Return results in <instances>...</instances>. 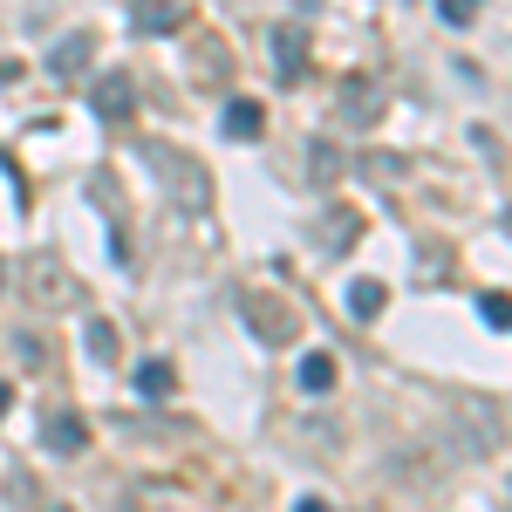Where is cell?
<instances>
[{"instance_id":"obj_1","label":"cell","mask_w":512,"mask_h":512,"mask_svg":"<svg viewBox=\"0 0 512 512\" xmlns=\"http://www.w3.org/2000/svg\"><path fill=\"white\" fill-rule=\"evenodd\" d=\"M151 164H158V178H164V192H171V198H185L192 212L212 205V178H205V164H198L192 151H151Z\"/></svg>"},{"instance_id":"obj_2","label":"cell","mask_w":512,"mask_h":512,"mask_svg":"<svg viewBox=\"0 0 512 512\" xmlns=\"http://www.w3.org/2000/svg\"><path fill=\"white\" fill-rule=\"evenodd\" d=\"M239 308H246V321H253V335H260L267 349H287V342L301 335V315H294V308H287L280 294H246Z\"/></svg>"},{"instance_id":"obj_3","label":"cell","mask_w":512,"mask_h":512,"mask_svg":"<svg viewBox=\"0 0 512 512\" xmlns=\"http://www.w3.org/2000/svg\"><path fill=\"white\" fill-rule=\"evenodd\" d=\"M335 110H342L349 130H369V123L383 117V82H376V76H349V82H342V96H335Z\"/></svg>"},{"instance_id":"obj_4","label":"cell","mask_w":512,"mask_h":512,"mask_svg":"<svg viewBox=\"0 0 512 512\" xmlns=\"http://www.w3.org/2000/svg\"><path fill=\"white\" fill-rule=\"evenodd\" d=\"M41 444H48V451H62V458L89 451V417H82V410H62V403H55V410L41 417Z\"/></svg>"},{"instance_id":"obj_5","label":"cell","mask_w":512,"mask_h":512,"mask_svg":"<svg viewBox=\"0 0 512 512\" xmlns=\"http://www.w3.org/2000/svg\"><path fill=\"white\" fill-rule=\"evenodd\" d=\"M89 103H96V117H103V123H130V117H137V82L110 69V76H96Z\"/></svg>"},{"instance_id":"obj_6","label":"cell","mask_w":512,"mask_h":512,"mask_svg":"<svg viewBox=\"0 0 512 512\" xmlns=\"http://www.w3.org/2000/svg\"><path fill=\"white\" fill-rule=\"evenodd\" d=\"M28 294H35L41 308H62V301H76L82 287L62 274V260H48V253H41V260H28Z\"/></svg>"},{"instance_id":"obj_7","label":"cell","mask_w":512,"mask_h":512,"mask_svg":"<svg viewBox=\"0 0 512 512\" xmlns=\"http://www.w3.org/2000/svg\"><path fill=\"white\" fill-rule=\"evenodd\" d=\"M274 76L280 82H301L308 76V28H274Z\"/></svg>"},{"instance_id":"obj_8","label":"cell","mask_w":512,"mask_h":512,"mask_svg":"<svg viewBox=\"0 0 512 512\" xmlns=\"http://www.w3.org/2000/svg\"><path fill=\"white\" fill-rule=\"evenodd\" d=\"M89 55H96V41L82 35V28H76V35H62V41H55V55H48V76H55V82L89 76Z\"/></svg>"},{"instance_id":"obj_9","label":"cell","mask_w":512,"mask_h":512,"mask_svg":"<svg viewBox=\"0 0 512 512\" xmlns=\"http://www.w3.org/2000/svg\"><path fill=\"white\" fill-rule=\"evenodd\" d=\"M185 21V0H130V28L137 35H171Z\"/></svg>"},{"instance_id":"obj_10","label":"cell","mask_w":512,"mask_h":512,"mask_svg":"<svg viewBox=\"0 0 512 512\" xmlns=\"http://www.w3.org/2000/svg\"><path fill=\"white\" fill-rule=\"evenodd\" d=\"M219 130H226L233 144H260V130H267V110H260L253 96H233V103H226V117H219Z\"/></svg>"},{"instance_id":"obj_11","label":"cell","mask_w":512,"mask_h":512,"mask_svg":"<svg viewBox=\"0 0 512 512\" xmlns=\"http://www.w3.org/2000/svg\"><path fill=\"white\" fill-rule=\"evenodd\" d=\"M315 239H321V253H349L355 239H362V219H355L349 205H342V212H321Z\"/></svg>"},{"instance_id":"obj_12","label":"cell","mask_w":512,"mask_h":512,"mask_svg":"<svg viewBox=\"0 0 512 512\" xmlns=\"http://www.w3.org/2000/svg\"><path fill=\"white\" fill-rule=\"evenodd\" d=\"M137 396H144V403H164V396H178V369H171L164 355L137 362Z\"/></svg>"},{"instance_id":"obj_13","label":"cell","mask_w":512,"mask_h":512,"mask_svg":"<svg viewBox=\"0 0 512 512\" xmlns=\"http://www.w3.org/2000/svg\"><path fill=\"white\" fill-rule=\"evenodd\" d=\"M383 308H390V287H383V280H355L349 287V315L355 321H376Z\"/></svg>"},{"instance_id":"obj_14","label":"cell","mask_w":512,"mask_h":512,"mask_svg":"<svg viewBox=\"0 0 512 512\" xmlns=\"http://www.w3.org/2000/svg\"><path fill=\"white\" fill-rule=\"evenodd\" d=\"M301 390H308V396H328V390H335V355H328V349L301 355Z\"/></svg>"},{"instance_id":"obj_15","label":"cell","mask_w":512,"mask_h":512,"mask_svg":"<svg viewBox=\"0 0 512 512\" xmlns=\"http://www.w3.org/2000/svg\"><path fill=\"white\" fill-rule=\"evenodd\" d=\"M478 321L499 328V335H512V294H478Z\"/></svg>"},{"instance_id":"obj_16","label":"cell","mask_w":512,"mask_h":512,"mask_svg":"<svg viewBox=\"0 0 512 512\" xmlns=\"http://www.w3.org/2000/svg\"><path fill=\"white\" fill-rule=\"evenodd\" d=\"M89 355H96V362H117V321H89Z\"/></svg>"},{"instance_id":"obj_17","label":"cell","mask_w":512,"mask_h":512,"mask_svg":"<svg viewBox=\"0 0 512 512\" xmlns=\"http://www.w3.org/2000/svg\"><path fill=\"white\" fill-rule=\"evenodd\" d=\"M335 171H342L335 144H315V151H308V178H315V185H335Z\"/></svg>"},{"instance_id":"obj_18","label":"cell","mask_w":512,"mask_h":512,"mask_svg":"<svg viewBox=\"0 0 512 512\" xmlns=\"http://www.w3.org/2000/svg\"><path fill=\"white\" fill-rule=\"evenodd\" d=\"M219 69H226V48H219V41H198L192 76H198V82H219Z\"/></svg>"},{"instance_id":"obj_19","label":"cell","mask_w":512,"mask_h":512,"mask_svg":"<svg viewBox=\"0 0 512 512\" xmlns=\"http://www.w3.org/2000/svg\"><path fill=\"white\" fill-rule=\"evenodd\" d=\"M437 14H444V28H472V21H478V0H437Z\"/></svg>"},{"instance_id":"obj_20","label":"cell","mask_w":512,"mask_h":512,"mask_svg":"<svg viewBox=\"0 0 512 512\" xmlns=\"http://www.w3.org/2000/svg\"><path fill=\"white\" fill-rule=\"evenodd\" d=\"M14 349H21V362H48V342H41V335H21Z\"/></svg>"},{"instance_id":"obj_21","label":"cell","mask_w":512,"mask_h":512,"mask_svg":"<svg viewBox=\"0 0 512 512\" xmlns=\"http://www.w3.org/2000/svg\"><path fill=\"white\" fill-rule=\"evenodd\" d=\"M7 410H14V383L0 376V417H7Z\"/></svg>"},{"instance_id":"obj_22","label":"cell","mask_w":512,"mask_h":512,"mask_svg":"<svg viewBox=\"0 0 512 512\" xmlns=\"http://www.w3.org/2000/svg\"><path fill=\"white\" fill-rule=\"evenodd\" d=\"M294 512H328V499H301V506H294Z\"/></svg>"},{"instance_id":"obj_23","label":"cell","mask_w":512,"mask_h":512,"mask_svg":"<svg viewBox=\"0 0 512 512\" xmlns=\"http://www.w3.org/2000/svg\"><path fill=\"white\" fill-rule=\"evenodd\" d=\"M0 294H7V260H0Z\"/></svg>"},{"instance_id":"obj_24","label":"cell","mask_w":512,"mask_h":512,"mask_svg":"<svg viewBox=\"0 0 512 512\" xmlns=\"http://www.w3.org/2000/svg\"><path fill=\"white\" fill-rule=\"evenodd\" d=\"M506 233H512V212H506Z\"/></svg>"}]
</instances>
